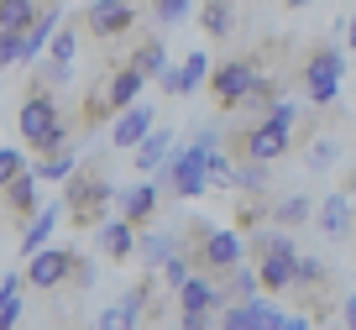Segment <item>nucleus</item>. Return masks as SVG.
I'll use <instances>...</instances> for the list:
<instances>
[{"label": "nucleus", "mask_w": 356, "mask_h": 330, "mask_svg": "<svg viewBox=\"0 0 356 330\" xmlns=\"http://www.w3.org/2000/svg\"><path fill=\"white\" fill-rule=\"evenodd\" d=\"M231 132H236V147H241L246 163H278V157L293 152V136H299V105H293V100H278L267 121L231 126Z\"/></svg>", "instance_id": "nucleus-1"}, {"label": "nucleus", "mask_w": 356, "mask_h": 330, "mask_svg": "<svg viewBox=\"0 0 356 330\" xmlns=\"http://www.w3.org/2000/svg\"><path fill=\"white\" fill-rule=\"evenodd\" d=\"M115 194H121V189H115L100 168H79V173L63 184V205H68V215H74V226H95V231L111 220Z\"/></svg>", "instance_id": "nucleus-2"}, {"label": "nucleus", "mask_w": 356, "mask_h": 330, "mask_svg": "<svg viewBox=\"0 0 356 330\" xmlns=\"http://www.w3.org/2000/svg\"><path fill=\"white\" fill-rule=\"evenodd\" d=\"M157 189L173 194V199H200L204 189H210V152H204L200 142L178 147V152L157 168Z\"/></svg>", "instance_id": "nucleus-3"}, {"label": "nucleus", "mask_w": 356, "mask_h": 330, "mask_svg": "<svg viewBox=\"0 0 356 330\" xmlns=\"http://www.w3.org/2000/svg\"><path fill=\"white\" fill-rule=\"evenodd\" d=\"M341 79H346L341 42H320L299 68V84H304V95H309L314 105H335V100H341Z\"/></svg>", "instance_id": "nucleus-4"}, {"label": "nucleus", "mask_w": 356, "mask_h": 330, "mask_svg": "<svg viewBox=\"0 0 356 330\" xmlns=\"http://www.w3.org/2000/svg\"><path fill=\"white\" fill-rule=\"evenodd\" d=\"M262 74H267V68L252 63V58H225V63H215V74H210L215 105H220V110H241V100L257 89V79H262Z\"/></svg>", "instance_id": "nucleus-5"}, {"label": "nucleus", "mask_w": 356, "mask_h": 330, "mask_svg": "<svg viewBox=\"0 0 356 330\" xmlns=\"http://www.w3.org/2000/svg\"><path fill=\"white\" fill-rule=\"evenodd\" d=\"M194 252H200L204 273H236L246 257V231H215V226H200L194 231Z\"/></svg>", "instance_id": "nucleus-6"}, {"label": "nucleus", "mask_w": 356, "mask_h": 330, "mask_svg": "<svg viewBox=\"0 0 356 330\" xmlns=\"http://www.w3.org/2000/svg\"><path fill=\"white\" fill-rule=\"evenodd\" d=\"M74 267H79L74 246H42V252L26 257L22 278H26V288H37V294H53V288H63L68 278H74Z\"/></svg>", "instance_id": "nucleus-7"}, {"label": "nucleus", "mask_w": 356, "mask_h": 330, "mask_svg": "<svg viewBox=\"0 0 356 330\" xmlns=\"http://www.w3.org/2000/svg\"><path fill=\"white\" fill-rule=\"evenodd\" d=\"M58 121H63V116H58V100H53V89H47V84L26 89V100H22V116H16V132H22V142L32 147L37 136H47Z\"/></svg>", "instance_id": "nucleus-8"}, {"label": "nucleus", "mask_w": 356, "mask_h": 330, "mask_svg": "<svg viewBox=\"0 0 356 330\" xmlns=\"http://www.w3.org/2000/svg\"><path fill=\"white\" fill-rule=\"evenodd\" d=\"M79 22H84V32H89V37H100V42H115V37L131 32L136 11H131V0H89V11L79 16Z\"/></svg>", "instance_id": "nucleus-9"}, {"label": "nucleus", "mask_w": 356, "mask_h": 330, "mask_svg": "<svg viewBox=\"0 0 356 330\" xmlns=\"http://www.w3.org/2000/svg\"><path fill=\"white\" fill-rule=\"evenodd\" d=\"M283 320H289V309H278L267 294L220 309V330H283Z\"/></svg>", "instance_id": "nucleus-10"}, {"label": "nucleus", "mask_w": 356, "mask_h": 330, "mask_svg": "<svg viewBox=\"0 0 356 330\" xmlns=\"http://www.w3.org/2000/svg\"><path fill=\"white\" fill-rule=\"evenodd\" d=\"M210 74H215L210 53H204V47H194V53L184 58L178 68H168V74H163V89H168L173 100H184V95H194L200 84H210Z\"/></svg>", "instance_id": "nucleus-11"}, {"label": "nucleus", "mask_w": 356, "mask_h": 330, "mask_svg": "<svg viewBox=\"0 0 356 330\" xmlns=\"http://www.w3.org/2000/svg\"><path fill=\"white\" fill-rule=\"evenodd\" d=\"M314 226H320L325 242H341V236L356 226V194H346V189L325 194V205H320V215H314Z\"/></svg>", "instance_id": "nucleus-12"}, {"label": "nucleus", "mask_w": 356, "mask_h": 330, "mask_svg": "<svg viewBox=\"0 0 356 330\" xmlns=\"http://www.w3.org/2000/svg\"><path fill=\"white\" fill-rule=\"evenodd\" d=\"M152 132H157L152 126V105H131V110H121V116L111 121V142L121 147V152H136Z\"/></svg>", "instance_id": "nucleus-13"}, {"label": "nucleus", "mask_w": 356, "mask_h": 330, "mask_svg": "<svg viewBox=\"0 0 356 330\" xmlns=\"http://www.w3.org/2000/svg\"><path fill=\"white\" fill-rule=\"evenodd\" d=\"M157 199H163V189H157V184H152V178H142V184H126V189H121V194H115V210H121V215H126V220H131L136 231H142L147 220H152V215H157Z\"/></svg>", "instance_id": "nucleus-14"}, {"label": "nucleus", "mask_w": 356, "mask_h": 330, "mask_svg": "<svg viewBox=\"0 0 356 330\" xmlns=\"http://www.w3.org/2000/svg\"><path fill=\"white\" fill-rule=\"evenodd\" d=\"M136 226L126 215H115V220H105L100 231H95V242H100V257L105 262H126V257H136Z\"/></svg>", "instance_id": "nucleus-15"}, {"label": "nucleus", "mask_w": 356, "mask_h": 330, "mask_svg": "<svg viewBox=\"0 0 356 330\" xmlns=\"http://www.w3.org/2000/svg\"><path fill=\"white\" fill-rule=\"evenodd\" d=\"M225 304H231V299H225V288L215 283V273H194L189 283L178 288V309H204V315H220Z\"/></svg>", "instance_id": "nucleus-16"}, {"label": "nucleus", "mask_w": 356, "mask_h": 330, "mask_svg": "<svg viewBox=\"0 0 356 330\" xmlns=\"http://www.w3.org/2000/svg\"><path fill=\"white\" fill-rule=\"evenodd\" d=\"M257 273H262L267 294H293V278H299V252H267L257 257Z\"/></svg>", "instance_id": "nucleus-17"}, {"label": "nucleus", "mask_w": 356, "mask_h": 330, "mask_svg": "<svg viewBox=\"0 0 356 330\" xmlns=\"http://www.w3.org/2000/svg\"><path fill=\"white\" fill-rule=\"evenodd\" d=\"M142 84H147V74H136L131 63H126V68H115V74L105 79V105H111V121L121 116V110H131V105H136Z\"/></svg>", "instance_id": "nucleus-18"}, {"label": "nucleus", "mask_w": 356, "mask_h": 330, "mask_svg": "<svg viewBox=\"0 0 356 330\" xmlns=\"http://www.w3.org/2000/svg\"><path fill=\"white\" fill-rule=\"evenodd\" d=\"M136 257H142L147 273H163V267L178 257V236L173 231H142L136 236Z\"/></svg>", "instance_id": "nucleus-19"}, {"label": "nucleus", "mask_w": 356, "mask_h": 330, "mask_svg": "<svg viewBox=\"0 0 356 330\" xmlns=\"http://www.w3.org/2000/svg\"><path fill=\"white\" fill-rule=\"evenodd\" d=\"M0 199H6V215H16V220H26L32 210H42V199H37V168H26L11 189H0Z\"/></svg>", "instance_id": "nucleus-20"}, {"label": "nucleus", "mask_w": 356, "mask_h": 330, "mask_svg": "<svg viewBox=\"0 0 356 330\" xmlns=\"http://www.w3.org/2000/svg\"><path fill=\"white\" fill-rule=\"evenodd\" d=\"M63 210H68V205H42L32 220H26V231H22V257L42 252V246H47V236H53V226L63 220Z\"/></svg>", "instance_id": "nucleus-21"}, {"label": "nucleus", "mask_w": 356, "mask_h": 330, "mask_svg": "<svg viewBox=\"0 0 356 330\" xmlns=\"http://www.w3.org/2000/svg\"><path fill=\"white\" fill-rule=\"evenodd\" d=\"M200 26H204V37L225 42L236 32V6L231 0H200Z\"/></svg>", "instance_id": "nucleus-22"}, {"label": "nucleus", "mask_w": 356, "mask_h": 330, "mask_svg": "<svg viewBox=\"0 0 356 330\" xmlns=\"http://www.w3.org/2000/svg\"><path fill=\"white\" fill-rule=\"evenodd\" d=\"M47 0H0V32H32Z\"/></svg>", "instance_id": "nucleus-23"}, {"label": "nucleus", "mask_w": 356, "mask_h": 330, "mask_svg": "<svg viewBox=\"0 0 356 330\" xmlns=\"http://www.w3.org/2000/svg\"><path fill=\"white\" fill-rule=\"evenodd\" d=\"M168 157H173V132H168V126H157V132L136 147V168H142V173H157Z\"/></svg>", "instance_id": "nucleus-24"}, {"label": "nucleus", "mask_w": 356, "mask_h": 330, "mask_svg": "<svg viewBox=\"0 0 356 330\" xmlns=\"http://www.w3.org/2000/svg\"><path fill=\"white\" fill-rule=\"evenodd\" d=\"M304 220H314V199L309 194L273 199V226H278V231H293V226H304Z\"/></svg>", "instance_id": "nucleus-25"}, {"label": "nucleus", "mask_w": 356, "mask_h": 330, "mask_svg": "<svg viewBox=\"0 0 356 330\" xmlns=\"http://www.w3.org/2000/svg\"><path fill=\"white\" fill-rule=\"evenodd\" d=\"M22 288H26L22 273L0 278V330H16V320H22Z\"/></svg>", "instance_id": "nucleus-26"}, {"label": "nucleus", "mask_w": 356, "mask_h": 330, "mask_svg": "<svg viewBox=\"0 0 356 330\" xmlns=\"http://www.w3.org/2000/svg\"><path fill=\"white\" fill-rule=\"evenodd\" d=\"M267 288H262V273H257V267H236L231 273V283H225V299H231V304H246V299H262Z\"/></svg>", "instance_id": "nucleus-27"}, {"label": "nucleus", "mask_w": 356, "mask_h": 330, "mask_svg": "<svg viewBox=\"0 0 356 330\" xmlns=\"http://www.w3.org/2000/svg\"><path fill=\"white\" fill-rule=\"evenodd\" d=\"M341 163V142L335 136H309L304 142V168H314V173H325V168Z\"/></svg>", "instance_id": "nucleus-28"}, {"label": "nucleus", "mask_w": 356, "mask_h": 330, "mask_svg": "<svg viewBox=\"0 0 356 330\" xmlns=\"http://www.w3.org/2000/svg\"><path fill=\"white\" fill-rule=\"evenodd\" d=\"M210 189H225V194L241 189V163L231 152H210Z\"/></svg>", "instance_id": "nucleus-29"}, {"label": "nucleus", "mask_w": 356, "mask_h": 330, "mask_svg": "<svg viewBox=\"0 0 356 330\" xmlns=\"http://www.w3.org/2000/svg\"><path fill=\"white\" fill-rule=\"evenodd\" d=\"M131 68H136V74H147V79H163L168 74V47L163 42H142V47H136V58H131Z\"/></svg>", "instance_id": "nucleus-30"}, {"label": "nucleus", "mask_w": 356, "mask_h": 330, "mask_svg": "<svg viewBox=\"0 0 356 330\" xmlns=\"http://www.w3.org/2000/svg\"><path fill=\"white\" fill-rule=\"evenodd\" d=\"M79 32H84V22L58 26V37H53V47H47V58H58V63H74V58H79Z\"/></svg>", "instance_id": "nucleus-31"}, {"label": "nucleus", "mask_w": 356, "mask_h": 330, "mask_svg": "<svg viewBox=\"0 0 356 330\" xmlns=\"http://www.w3.org/2000/svg\"><path fill=\"white\" fill-rule=\"evenodd\" d=\"M74 173H79V157L74 152H53V157L37 163V178H53V184H68Z\"/></svg>", "instance_id": "nucleus-32"}, {"label": "nucleus", "mask_w": 356, "mask_h": 330, "mask_svg": "<svg viewBox=\"0 0 356 330\" xmlns=\"http://www.w3.org/2000/svg\"><path fill=\"white\" fill-rule=\"evenodd\" d=\"M267 189H273V173H267V163H241V189H236V194L262 199Z\"/></svg>", "instance_id": "nucleus-33"}, {"label": "nucleus", "mask_w": 356, "mask_h": 330, "mask_svg": "<svg viewBox=\"0 0 356 330\" xmlns=\"http://www.w3.org/2000/svg\"><path fill=\"white\" fill-rule=\"evenodd\" d=\"M325 283V262L314 252H299V278H293V294H309V288Z\"/></svg>", "instance_id": "nucleus-34"}, {"label": "nucleus", "mask_w": 356, "mask_h": 330, "mask_svg": "<svg viewBox=\"0 0 356 330\" xmlns=\"http://www.w3.org/2000/svg\"><path fill=\"white\" fill-rule=\"evenodd\" d=\"M26 173V152L22 147H0V189H11Z\"/></svg>", "instance_id": "nucleus-35"}, {"label": "nucleus", "mask_w": 356, "mask_h": 330, "mask_svg": "<svg viewBox=\"0 0 356 330\" xmlns=\"http://www.w3.org/2000/svg\"><path fill=\"white\" fill-rule=\"evenodd\" d=\"M189 11H194V0H152V16H157V26H178Z\"/></svg>", "instance_id": "nucleus-36"}, {"label": "nucleus", "mask_w": 356, "mask_h": 330, "mask_svg": "<svg viewBox=\"0 0 356 330\" xmlns=\"http://www.w3.org/2000/svg\"><path fill=\"white\" fill-rule=\"evenodd\" d=\"M189 278H194V262H189V252H178L173 262L163 267V288H173V294H178L184 283H189Z\"/></svg>", "instance_id": "nucleus-37"}, {"label": "nucleus", "mask_w": 356, "mask_h": 330, "mask_svg": "<svg viewBox=\"0 0 356 330\" xmlns=\"http://www.w3.org/2000/svg\"><path fill=\"white\" fill-rule=\"evenodd\" d=\"M95 330H142V325H136V315H131V309L111 304V309H100V320H95Z\"/></svg>", "instance_id": "nucleus-38"}, {"label": "nucleus", "mask_w": 356, "mask_h": 330, "mask_svg": "<svg viewBox=\"0 0 356 330\" xmlns=\"http://www.w3.org/2000/svg\"><path fill=\"white\" fill-rule=\"evenodd\" d=\"M22 37L26 32H0V68H16V63H22Z\"/></svg>", "instance_id": "nucleus-39"}, {"label": "nucleus", "mask_w": 356, "mask_h": 330, "mask_svg": "<svg viewBox=\"0 0 356 330\" xmlns=\"http://www.w3.org/2000/svg\"><path fill=\"white\" fill-rule=\"evenodd\" d=\"M220 315H204V309H178V330H210Z\"/></svg>", "instance_id": "nucleus-40"}, {"label": "nucleus", "mask_w": 356, "mask_h": 330, "mask_svg": "<svg viewBox=\"0 0 356 330\" xmlns=\"http://www.w3.org/2000/svg\"><path fill=\"white\" fill-rule=\"evenodd\" d=\"M194 142H200L204 152H220V126H200V132H194Z\"/></svg>", "instance_id": "nucleus-41"}, {"label": "nucleus", "mask_w": 356, "mask_h": 330, "mask_svg": "<svg viewBox=\"0 0 356 330\" xmlns=\"http://www.w3.org/2000/svg\"><path fill=\"white\" fill-rule=\"evenodd\" d=\"M341 325H346V330H356V294H346V299H341Z\"/></svg>", "instance_id": "nucleus-42"}, {"label": "nucleus", "mask_w": 356, "mask_h": 330, "mask_svg": "<svg viewBox=\"0 0 356 330\" xmlns=\"http://www.w3.org/2000/svg\"><path fill=\"white\" fill-rule=\"evenodd\" d=\"M283 330H309V315H304V309H293V315L283 320Z\"/></svg>", "instance_id": "nucleus-43"}, {"label": "nucleus", "mask_w": 356, "mask_h": 330, "mask_svg": "<svg viewBox=\"0 0 356 330\" xmlns=\"http://www.w3.org/2000/svg\"><path fill=\"white\" fill-rule=\"evenodd\" d=\"M346 42H351V47H356V11H351V16H346Z\"/></svg>", "instance_id": "nucleus-44"}, {"label": "nucleus", "mask_w": 356, "mask_h": 330, "mask_svg": "<svg viewBox=\"0 0 356 330\" xmlns=\"http://www.w3.org/2000/svg\"><path fill=\"white\" fill-rule=\"evenodd\" d=\"M304 6H314V0H283V11H304Z\"/></svg>", "instance_id": "nucleus-45"}]
</instances>
